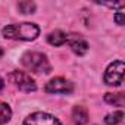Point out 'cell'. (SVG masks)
I'll use <instances>...</instances> for the list:
<instances>
[{
  "label": "cell",
  "instance_id": "obj_1",
  "mask_svg": "<svg viewBox=\"0 0 125 125\" xmlns=\"http://www.w3.org/2000/svg\"><path fill=\"white\" fill-rule=\"evenodd\" d=\"M40 34V28L35 24L31 22H24V24H13L8 25L2 30V35L5 38H12V40H34Z\"/></svg>",
  "mask_w": 125,
  "mask_h": 125
},
{
  "label": "cell",
  "instance_id": "obj_2",
  "mask_svg": "<svg viewBox=\"0 0 125 125\" xmlns=\"http://www.w3.org/2000/svg\"><path fill=\"white\" fill-rule=\"evenodd\" d=\"M22 65L31 71V72H44V74H49L50 72V63L46 57V54L43 53H38V52H28L22 56Z\"/></svg>",
  "mask_w": 125,
  "mask_h": 125
},
{
  "label": "cell",
  "instance_id": "obj_3",
  "mask_svg": "<svg viewBox=\"0 0 125 125\" xmlns=\"http://www.w3.org/2000/svg\"><path fill=\"white\" fill-rule=\"evenodd\" d=\"M124 80V62L116 60L110 63L104 72V83L107 85H121Z\"/></svg>",
  "mask_w": 125,
  "mask_h": 125
},
{
  "label": "cell",
  "instance_id": "obj_4",
  "mask_svg": "<svg viewBox=\"0 0 125 125\" xmlns=\"http://www.w3.org/2000/svg\"><path fill=\"white\" fill-rule=\"evenodd\" d=\"M9 80L19 88V90H22V91H34L35 88H37V85H35V83H34V80L28 75V74H25V72H22V71H13L10 75H9Z\"/></svg>",
  "mask_w": 125,
  "mask_h": 125
},
{
  "label": "cell",
  "instance_id": "obj_5",
  "mask_svg": "<svg viewBox=\"0 0 125 125\" xmlns=\"http://www.w3.org/2000/svg\"><path fill=\"white\" fill-rule=\"evenodd\" d=\"M72 83H69L65 78H53L46 84V91L47 93H53V94H68L72 91Z\"/></svg>",
  "mask_w": 125,
  "mask_h": 125
},
{
  "label": "cell",
  "instance_id": "obj_6",
  "mask_svg": "<svg viewBox=\"0 0 125 125\" xmlns=\"http://www.w3.org/2000/svg\"><path fill=\"white\" fill-rule=\"evenodd\" d=\"M24 125H62V124L59 122V119H56L49 113L35 112L24 121Z\"/></svg>",
  "mask_w": 125,
  "mask_h": 125
},
{
  "label": "cell",
  "instance_id": "obj_7",
  "mask_svg": "<svg viewBox=\"0 0 125 125\" xmlns=\"http://www.w3.org/2000/svg\"><path fill=\"white\" fill-rule=\"evenodd\" d=\"M66 43H69V46H71L72 52H74L75 54H78V56L85 54V53H87V50H88V44H87V41H85L83 37L77 35V34H74L72 37H69V35H68V41H66Z\"/></svg>",
  "mask_w": 125,
  "mask_h": 125
},
{
  "label": "cell",
  "instance_id": "obj_8",
  "mask_svg": "<svg viewBox=\"0 0 125 125\" xmlns=\"http://www.w3.org/2000/svg\"><path fill=\"white\" fill-rule=\"evenodd\" d=\"M72 121L75 125H85L88 122V112L83 106H75L72 109Z\"/></svg>",
  "mask_w": 125,
  "mask_h": 125
},
{
  "label": "cell",
  "instance_id": "obj_9",
  "mask_svg": "<svg viewBox=\"0 0 125 125\" xmlns=\"http://www.w3.org/2000/svg\"><path fill=\"white\" fill-rule=\"evenodd\" d=\"M47 41L52 44V46H63L66 41H68V34H65L63 31H53L47 35Z\"/></svg>",
  "mask_w": 125,
  "mask_h": 125
},
{
  "label": "cell",
  "instance_id": "obj_10",
  "mask_svg": "<svg viewBox=\"0 0 125 125\" xmlns=\"http://www.w3.org/2000/svg\"><path fill=\"white\" fill-rule=\"evenodd\" d=\"M104 102L113 106H124L125 103V97L122 93H107L104 96Z\"/></svg>",
  "mask_w": 125,
  "mask_h": 125
},
{
  "label": "cell",
  "instance_id": "obj_11",
  "mask_svg": "<svg viewBox=\"0 0 125 125\" xmlns=\"http://www.w3.org/2000/svg\"><path fill=\"white\" fill-rule=\"evenodd\" d=\"M10 116H12L10 107H9L6 103L0 102V125H2V124H6V122L10 119Z\"/></svg>",
  "mask_w": 125,
  "mask_h": 125
},
{
  "label": "cell",
  "instance_id": "obj_12",
  "mask_svg": "<svg viewBox=\"0 0 125 125\" xmlns=\"http://www.w3.org/2000/svg\"><path fill=\"white\" fill-rule=\"evenodd\" d=\"M122 118H124V113L119 110V112H113V113L107 115V116L104 118V122H106L107 125H116V124H119V122L122 121Z\"/></svg>",
  "mask_w": 125,
  "mask_h": 125
},
{
  "label": "cell",
  "instance_id": "obj_13",
  "mask_svg": "<svg viewBox=\"0 0 125 125\" xmlns=\"http://www.w3.org/2000/svg\"><path fill=\"white\" fill-rule=\"evenodd\" d=\"M18 8H19V10L22 13H32L35 10V5L32 2H21L18 5Z\"/></svg>",
  "mask_w": 125,
  "mask_h": 125
},
{
  "label": "cell",
  "instance_id": "obj_14",
  "mask_svg": "<svg viewBox=\"0 0 125 125\" xmlns=\"http://www.w3.org/2000/svg\"><path fill=\"white\" fill-rule=\"evenodd\" d=\"M115 19H116L118 25H124V13H122V12H118V13L115 15Z\"/></svg>",
  "mask_w": 125,
  "mask_h": 125
},
{
  "label": "cell",
  "instance_id": "obj_15",
  "mask_svg": "<svg viewBox=\"0 0 125 125\" xmlns=\"http://www.w3.org/2000/svg\"><path fill=\"white\" fill-rule=\"evenodd\" d=\"M2 88H3V81L0 80V90H2Z\"/></svg>",
  "mask_w": 125,
  "mask_h": 125
},
{
  "label": "cell",
  "instance_id": "obj_16",
  "mask_svg": "<svg viewBox=\"0 0 125 125\" xmlns=\"http://www.w3.org/2000/svg\"><path fill=\"white\" fill-rule=\"evenodd\" d=\"M3 56V50H2V47H0V57Z\"/></svg>",
  "mask_w": 125,
  "mask_h": 125
}]
</instances>
